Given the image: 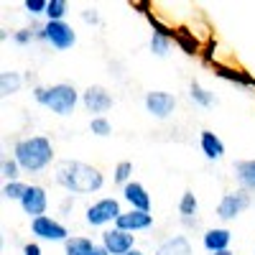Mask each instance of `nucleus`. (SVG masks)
I'll return each mask as SVG.
<instances>
[{"label": "nucleus", "mask_w": 255, "mask_h": 255, "mask_svg": "<svg viewBox=\"0 0 255 255\" xmlns=\"http://www.w3.org/2000/svg\"><path fill=\"white\" fill-rule=\"evenodd\" d=\"M250 191H245V189H238V191H227V194L220 199V204H217V217L222 220V222H230V220H235V217H240L243 212L250 207Z\"/></svg>", "instance_id": "423d86ee"}, {"label": "nucleus", "mask_w": 255, "mask_h": 255, "mask_svg": "<svg viewBox=\"0 0 255 255\" xmlns=\"http://www.w3.org/2000/svg\"><path fill=\"white\" fill-rule=\"evenodd\" d=\"M118 230L123 232H143V230H151L153 227V215L151 212H138V209H130V212H123L115 222Z\"/></svg>", "instance_id": "f8f14e48"}, {"label": "nucleus", "mask_w": 255, "mask_h": 255, "mask_svg": "<svg viewBox=\"0 0 255 255\" xmlns=\"http://www.w3.org/2000/svg\"><path fill=\"white\" fill-rule=\"evenodd\" d=\"M33 100L38 105H44L46 110H51L54 115H72L77 102H79V92L74 90V84L59 82L51 87H33Z\"/></svg>", "instance_id": "7ed1b4c3"}, {"label": "nucleus", "mask_w": 255, "mask_h": 255, "mask_svg": "<svg viewBox=\"0 0 255 255\" xmlns=\"http://www.w3.org/2000/svg\"><path fill=\"white\" fill-rule=\"evenodd\" d=\"M67 13H69V3H67V0H49L46 20H64Z\"/></svg>", "instance_id": "a878e982"}, {"label": "nucleus", "mask_w": 255, "mask_h": 255, "mask_svg": "<svg viewBox=\"0 0 255 255\" xmlns=\"http://www.w3.org/2000/svg\"><path fill=\"white\" fill-rule=\"evenodd\" d=\"M82 20L84 23H100V15H97V10H92V8H87V10H82Z\"/></svg>", "instance_id": "2f4dec72"}, {"label": "nucleus", "mask_w": 255, "mask_h": 255, "mask_svg": "<svg viewBox=\"0 0 255 255\" xmlns=\"http://www.w3.org/2000/svg\"><path fill=\"white\" fill-rule=\"evenodd\" d=\"M31 232H33V238L49 240V243H67L69 240V230L64 227L59 220L49 217V215L31 220Z\"/></svg>", "instance_id": "0eeeda50"}, {"label": "nucleus", "mask_w": 255, "mask_h": 255, "mask_svg": "<svg viewBox=\"0 0 255 255\" xmlns=\"http://www.w3.org/2000/svg\"><path fill=\"white\" fill-rule=\"evenodd\" d=\"M123 199L130 204V209H138V212H151V197L143 184L138 181H130L123 186Z\"/></svg>", "instance_id": "4468645a"}, {"label": "nucleus", "mask_w": 255, "mask_h": 255, "mask_svg": "<svg viewBox=\"0 0 255 255\" xmlns=\"http://www.w3.org/2000/svg\"><path fill=\"white\" fill-rule=\"evenodd\" d=\"M199 145H202V153L209 161H220L225 156V143L212 133V130H202L199 133Z\"/></svg>", "instance_id": "2eb2a0df"}, {"label": "nucleus", "mask_w": 255, "mask_h": 255, "mask_svg": "<svg viewBox=\"0 0 255 255\" xmlns=\"http://www.w3.org/2000/svg\"><path fill=\"white\" fill-rule=\"evenodd\" d=\"M215 72H217V77H222V79H227V82L243 84V87H255V79H253L248 72L230 69V67H222V64H215Z\"/></svg>", "instance_id": "6ab92c4d"}, {"label": "nucleus", "mask_w": 255, "mask_h": 255, "mask_svg": "<svg viewBox=\"0 0 255 255\" xmlns=\"http://www.w3.org/2000/svg\"><path fill=\"white\" fill-rule=\"evenodd\" d=\"M18 204H20V209H23L31 220H36V217H44V215H46V207H49L46 189H44V186H38V184H28V189H26L23 199H20Z\"/></svg>", "instance_id": "6e6552de"}, {"label": "nucleus", "mask_w": 255, "mask_h": 255, "mask_svg": "<svg viewBox=\"0 0 255 255\" xmlns=\"http://www.w3.org/2000/svg\"><path fill=\"white\" fill-rule=\"evenodd\" d=\"M90 133H95L97 138H108L113 133V125L108 118H92L90 120Z\"/></svg>", "instance_id": "cd10ccee"}, {"label": "nucleus", "mask_w": 255, "mask_h": 255, "mask_svg": "<svg viewBox=\"0 0 255 255\" xmlns=\"http://www.w3.org/2000/svg\"><path fill=\"white\" fill-rule=\"evenodd\" d=\"M31 38H36V33H33L31 28H20V31H15V33H13V41H15L18 46L31 44Z\"/></svg>", "instance_id": "7c9ffc66"}, {"label": "nucleus", "mask_w": 255, "mask_h": 255, "mask_svg": "<svg viewBox=\"0 0 255 255\" xmlns=\"http://www.w3.org/2000/svg\"><path fill=\"white\" fill-rule=\"evenodd\" d=\"M215 255H235V253H230V250H225V253H215Z\"/></svg>", "instance_id": "e433bc0d"}, {"label": "nucleus", "mask_w": 255, "mask_h": 255, "mask_svg": "<svg viewBox=\"0 0 255 255\" xmlns=\"http://www.w3.org/2000/svg\"><path fill=\"white\" fill-rule=\"evenodd\" d=\"M128 255H145V253H140V250H130V253H128Z\"/></svg>", "instance_id": "c9c22d12"}, {"label": "nucleus", "mask_w": 255, "mask_h": 255, "mask_svg": "<svg viewBox=\"0 0 255 255\" xmlns=\"http://www.w3.org/2000/svg\"><path fill=\"white\" fill-rule=\"evenodd\" d=\"M145 110L151 113L153 118L158 120H166L168 115H171L176 110V97L171 92H161V90H153V92H148L145 95Z\"/></svg>", "instance_id": "9b49d317"}, {"label": "nucleus", "mask_w": 255, "mask_h": 255, "mask_svg": "<svg viewBox=\"0 0 255 255\" xmlns=\"http://www.w3.org/2000/svg\"><path fill=\"white\" fill-rule=\"evenodd\" d=\"M123 215V209H120V202L115 197H105L95 204L87 207V212H84V220H87L90 227H105V225H115L118 217Z\"/></svg>", "instance_id": "20e7f679"}, {"label": "nucleus", "mask_w": 255, "mask_h": 255, "mask_svg": "<svg viewBox=\"0 0 255 255\" xmlns=\"http://www.w3.org/2000/svg\"><path fill=\"white\" fill-rule=\"evenodd\" d=\"M230 243H232V232L227 227H212V230H207L202 235V248L207 253H212V255L230 250Z\"/></svg>", "instance_id": "ddd939ff"}, {"label": "nucleus", "mask_w": 255, "mask_h": 255, "mask_svg": "<svg viewBox=\"0 0 255 255\" xmlns=\"http://www.w3.org/2000/svg\"><path fill=\"white\" fill-rule=\"evenodd\" d=\"M199 209V202L194 197V191H184L181 194V202H179V212H181V220H194Z\"/></svg>", "instance_id": "4be33fe9"}, {"label": "nucleus", "mask_w": 255, "mask_h": 255, "mask_svg": "<svg viewBox=\"0 0 255 255\" xmlns=\"http://www.w3.org/2000/svg\"><path fill=\"white\" fill-rule=\"evenodd\" d=\"M102 248L110 255H128L130 250H135V235L123 232L118 227H110L102 232Z\"/></svg>", "instance_id": "1a4fd4ad"}, {"label": "nucleus", "mask_w": 255, "mask_h": 255, "mask_svg": "<svg viewBox=\"0 0 255 255\" xmlns=\"http://www.w3.org/2000/svg\"><path fill=\"white\" fill-rule=\"evenodd\" d=\"M82 105L90 113H95V118H105L102 113H108L113 108V95L105 87H100V84H92V87L82 92Z\"/></svg>", "instance_id": "9d476101"}, {"label": "nucleus", "mask_w": 255, "mask_h": 255, "mask_svg": "<svg viewBox=\"0 0 255 255\" xmlns=\"http://www.w3.org/2000/svg\"><path fill=\"white\" fill-rule=\"evenodd\" d=\"M174 41L184 49V54H199V41L194 38V36H189V31H184V28H179L176 33H174Z\"/></svg>", "instance_id": "5701e85b"}, {"label": "nucleus", "mask_w": 255, "mask_h": 255, "mask_svg": "<svg viewBox=\"0 0 255 255\" xmlns=\"http://www.w3.org/2000/svg\"><path fill=\"white\" fill-rule=\"evenodd\" d=\"M18 171H20V166L15 158H5L3 161V176L5 181H18Z\"/></svg>", "instance_id": "c756f323"}, {"label": "nucleus", "mask_w": 255, "mask_h": 255, "mask_svg": "<svg viewBox=\"0 0 255 255\" xmlns=\"http://www.w3.org/2000/svg\"><path fill=\"white\" fill-rule=\"evenodd\" d=\"M130 176H133V163H130V161H120V163L115 166V174H113L115 184H120V186L130 184V181H133Z\"/></svg>", "instance_id": "bb28decb"}, {"label": "nucleus", "mask_w": 255, "mask_h": 255, "mask_svg": "<svg viewBox=\"0 0 255 255\" xmlns=\"http://www.w3.org/2000/svg\"><path fill=\"white\" fill-rule=\"evenodd\" d=\"M151 51H153L156 56H161V59L168 56V51H171V38L153 31V36H151Z\"/></svg>", "instance_id": "393cba45"}, {"label": "nucleus", "mask_w": 255, "mask_h": 255, "mask_svg": "<svg viewBox=\"0 0 255 255\" xmlns=\"http://www.w3.org/2000/svg\"><path fill=\"white\" fill-rule=\"evenodd\" d=\"M26 189H28V184H23V181H5L3 184V199L20 202L23 194H26Z\"/></svg>", "instance_id": "b1692460"}, {"label": "nucleus", "mask_w": 255, "mask_h": 255, "mask_svg": "<svg viewBox=\"0 0 255 255\" xmlns=\"http://www.w3.org/2000/svg\"><path fill=\"white\" fill-rule=\"evenodd\" d=\"M189 97L194 100L197 105H202V108H212V105H217V95H215V92H209V90H204L199 82H191Z\"/></svg>", "instance_id": "412c9836"}, {"label": "nucleus", "mask_w": 255, "mask_h": 255, "mask_svg": "<svg viewBox=\"0 0 255 255\" xmlns=\"http://www.w3.org/2000/svg\"><path fill=\"white\" fill-rule=\"evenodd\" d=\"M92 255H110V253H108V250H105V248H102V245H97V248H95V253H92Z\"/></svg>", "instance_id": "72a5a7b5"}, {"label": "nucleus", "mask_w": 255, "mask_h": 255, "mask_svg": "<svg viewBox=\"0 0 255 255\" xmlns=\"http://www.w3.org/2000/svg\"><path fill=\"white\" fill-rule=\"evenodd\" d=\"M13 158L18 161L20 171L26 174H38L54 161V145L46 135H31L20 138L13 148Z\"/></svg>", "instance_id": "f03ea898"}, {"label": "nucleus", "mask_w": 255, "mask_h": 255, "mask_svg": "<svg viewBox=\"0 0 255 255\" xmlns=\"http://www.w3.org/2000/svg\"><path fill=\"white\" fill-rule=\"evenodd\" d=\"M69 207H74V202H72V199H67V202H61V209H64V212H67Z\"/></svg>", "instance_id": "f704fd0d"}, {"label": "nucleus", "mask_w": 255, "mask_h": 255, "mask_svg": "<svg viewBox=\"0 0 255 255\" xmlns=\"http://www.w3.org/2000/svg\"><path fill=\"white\" fill-rule=\"evenodd\" d=\"M20 87H23V77H20L18 72H3L0 74V95L3 97H10V95L20 92Z\"/></svg>", "instance_id": "aec40b11"}, {"label": "nucleus", "mask_w": 255, "mask_h": 255, "mask_svg": "<svg viewBox=\"0 0 255 255\" xmlns=\"http://www.w3.org/2000/svg\"><path fill=\"white\" fill-rule=\"evenodd\" d=\"M156 255H194V248L189 245L184 235H174L156 248Z\"/></svg>", "instance_id": "dca6fc26"}, {"label": "nucleus", "mask_w": 255, "mask_h": 255, "mask_svg": "<svg viewBox=\"0 0 255 255\" xmlns=\"http://www.w3.org/2000/svg\"><path fill=\"white\" fill-rule=\"evenodd\" d=\"M235 179L240 181V186L245 191H255V158L235 163Z\"/></svg>", "instance_id": "f3484780"}, {"label": "nucleus", "mask_w": 255, "mask_h": 255, "mask_svg": "<svg viewBox=\"0 0 255 255\" xmlns=\"http://www.w3.org/2000/svg\"><path fill=\"white\" fill-rule=\"evenodd\" d=\"M23 8H26V13H28V15H41V13L46 15L49 0H26V3H23Z\"/></svg>", "instance_id": "c85d7f7f"}, {"label": "nucleus", "mask_w": 255, "mask_h": 255, "mask_svg": "<svg viewBox=\"0 0 255 255\" xmlns=\"http://www.w3.org/2000/svg\"><path fill=\"white\" fill-rule=\"evenodd\" d=\"M95 243L90 238H82V235H74L64 243V255H92L95 253Z\"/></svg>", "instance_id": "a211bd4d"}, {"label": "nucleus", "mask_w": 255, "mask_h": 255, "mask_svg": "<svg viewBox=\"0 0 255 255\" xmlns=\"http://www.w3.org/2000/svg\"><path fill=\"white\" fill-rule=\"evenodd\" d=\"M54 179L61 189H67L69 194H95L105 186V176L100 168L82 163V161H59Z\"/></svg>", "instance_id": "f257e3e1"}, {"label": "nucleus", "mask_w": 255, "mask_h": 255, "mask_svg": "<svg viewBox=\"0 0 255 255\" xmlns=\"http://www.w3.org/2000/svg\"><path fill=\"white\" fill-rule=\"evenodd\" d=\"M44 41L56 51H67L77 44V31L67 23V20H46Z\"/></svg>", "instance_id": "39448f33"}, {"label": "nucleus", "mask_w": 255, "mask_h": 255, "mask_svg": "<svg viewBox=\"0 0 255 255\" xmlns=\"http://www.w3.org/2000/svg\"><path fill=\"white\" fill-rule=\"evenodd\" d=\"M23 255H41V245L38 243H26L23 245Z\"/></svg>", "instance_id": "473e14b6"}]
</instances>
